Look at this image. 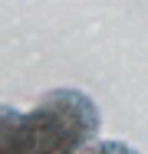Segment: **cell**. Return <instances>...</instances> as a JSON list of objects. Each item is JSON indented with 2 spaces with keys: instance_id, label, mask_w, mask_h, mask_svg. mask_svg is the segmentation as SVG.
I'll return each mask as SVG.
<instances>
[{
  "instance_id": "1",
  "label": "cell",
  "mask_w": 148,
  "mask_h": 154,
  "mask_svg": "<svg viewBox=\"0 0 148 154\" xmlns=\"http://www.w3.org/2000/svg\"><path fill=\"white\" fill-rule=\"evenodd\" d=\"M95 131V102L79 89H53L30 112H3V154H82Z\"/></svg>"
},
{
  "instance_id": "2",
  "label": "cell",
  "mask_w": 148,
  "mask_h": 154,
  "mask_svg": "<svg viewBox=\"0 0 148 154\" xmlns=\"http://www.w3.org/2000/svg\"><path fill=\"white\" fill-rule=\"evenodd\" d=\"M82 154H138V151L132 144H125V141H95Z\"/></svg>"
}]
</instances>
